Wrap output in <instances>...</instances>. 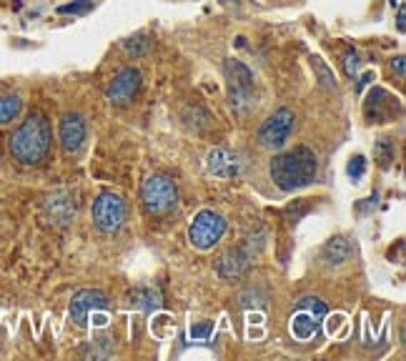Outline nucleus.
Returning <instances> with one entry per match:
<instances>
[{
  "instance_id": "f257e3e1",
  "label": "nucleus",
  "mask_w": 406,
  "mask_h": 361,
  "mask_svg": "<svg viewBox=\"0 0 406 361\" xmlns=\"http://www.w3.org/2000/svg\"><path fill=\"white\" fill-rule=\"evenodd\" d=\"M316 156L306 146H296L291 151H283L271 161V178L281 191L291 193L309 186L316 178Z\"/></svg>"
},
{
  "instance_id": "f03ea898",
  "label": "nucleus",
  "mask_w": 406,
  "mask_h": 361,
  "mask_svg": "<svg viewBox=\"0 0 406 361\" xmlns=\"http://www.w3.org/2000/svg\"><path fill=\"white\" fill-rule=\"evenodd\" d=\"M50 148V123L43 113H31L10 136V156L23 166H36Z\"/></svg>"
},
{
  "instance_id": "7ed1b4c3",
  "label": "nucleus",
  "mask_w": 406,
  "mask_h": 361,
  "mask_svg": "<svg viewBox=\"0 0 406 361\" xmlns=\"http://www.w3.org/2000/svg\"><path fill=\"white\" fill-rule=\"evenodd\" d=\"M226 86H228V106L236 113H249L256 103L253 73L241 61H226Z\"/></svg>"
},
{
  "instance_id": "20e7f679",
  "label": "nucleus",
  "mask_w": 406,
  "mask_h": 361,
  "mask_svg": "<svg viewBox=\"0 0 406 361\" xmlns=\"http://www.w3.org/2000/svg\"><path fill=\"white\" fill-rule=\"evenodd\" d=\"M224 231H226L224 216L211 211V208H203V211L196 213L191 226H188V241L194 243L198 251H208L221 241Z\"/></svg>"
},
{
  "instance_id": "39448f33",
  "label": "nucleus",
  "mask_w": 406,
  "mask_h": 361,
  "mask_svg": "<svg viewBox=\"0 0 406 361\" xmlns=\"http://www.w3.org/2000/svg\"><path fill=\"white\" fill-rule=\"evenodd\" d=\"M141 201H143L146 213H166L171 211L178 201L175 183L166 176H150L141 186Z\"/></svg>"
},
{
  "instance_id": "423d86ee",
  "label": "nucleus",
  "mask_w": 406,
  "mask_h": 361,
  "mask_svg": "<svg viewBox=\"0 0 406 361\" xmlns=\"http://www.w3.org/2000/svg\"><path fill=\"white\" fill-rule=\"evenodd\" d=\"M294 125H296V116L291 108H279L269 116V118L263 121V125L258 128V144L263 148H271V151H279L283 144L288 141V136L294 133Z\"/></svg>"
},
{
  "instance_id": "0eeeda50",
  "label": "nucleus",
  "mask_w": 406,
  "mask_h": 361,
  "mask_svg": "<svg viewBox=\"0 0 406 361\" xmlns=\"http://www.w3.org/2000/svg\"><path fill=\"white\" fill-rule=\"evenodd\" d=\"M326 316V304L319 299H301L299 309L291 316V334L301 341L316 337L319 334V326Z\"/></svg>"
},
{
  "instance_id": "6e6552de",
  "label": "nucleus",
  "mask_w": 406,
  "mask_h": 361,
  "mask_svg": "<svg viewBox=\"0 0 406 361\" xmlns=\"http://www.w3.org/2000/svg\"><path fill=\"white\" fill-rule=\"evenodd\" d=\"M125 221V203L120 196L111 191H103L98 199L93 201V224L106 233L118 231Z\"/></svg>"
},
{
  "instance_id": "1a4fd4ad",
  "label": "nucleus",
  "mask_w": 406,
  "mask_h": 361,
  "mask_svg": "<svg viewBox=\"0 0 406 361\" xmlns=\"http://www.w3.org/2000/svg\"><path fill=\"white\" fill-rule=\"evenodd\" d=\"M106 304H108V299L103 291H95V289L78 291L68 306L70 321H73L75 326H88V316L100 312V309H106Z\"/></svg>"
},
{
  "instance_id": "9d476101",
  "label": "nucleus",
  "mask_w": 406,
  "mask_h": 361,
  "mask_svg": "<svg viewBox=\"0 0 406 361\" xmlns=\"http://www.w3.org/2000/svg\"><path fill=\"white\" fill-rule=\"evenodd\" d=\"M138 91H141V70L123 68L108 86V100L116 103V106H125V103H131L136 98Z\"/></svg>"
},
{
  "instance_id": "9b49d317",
  "label": "nucleus",
  "mask_w": 406,
  "mask_h": 361,
  "mask_svg": "<svg viewBox=\"0 0 406 361\" xmlns=\"http://www.w3.org/2000/svg\"><path fill=\"white\" fill-rule=\"evenodd\" d=\"M396 108H399V103H396L394 95L387 93L384 88H374L369 98H366L364 111H366V118H371L374 123H389V121L394 118Z\"/></svg>"
},
{
  "instance_id": "f8f14e48",
  "label": "nucleus",
  "mask_w": 406,
  "mask_h": 361,
  "mask_svg": "<svg viewBox=\"0 0 406 361\" xmlns=\"http://www.w3.org/2000/svg\"><path fill=\"white\" fill-rule=\"evenodd\" d=\"M206 169L211 171L213 176H221V178H233V176L241 174L244 169V161L238 153L226 148H213L206 158Z\"/></svg>"
},
{
  "instance_id": "ddd939ff",
  "label": "nucleus",
  "mask_w": 406,
  "mask_h": 361,
  "mask_svg": "<svg viewBox=\"0 0 406 361\" xmlns=\"http://www.w3.org/2000/svg\"><path fill=\"white\" fill-rule=\"evenodd\" d=\"M58 133H61L63 151L73 153V151L81 148L83 141H86V121H83V116H78V113H65L61 118Z\"/></svg>"
},
{
  "instance_id": "4468645a",
  "label": "nucleus",
  "mask_w": 406,
  "mask_h": 361,
  "mask_svg": "<svg viewBox=\"0 0 406 361\" xmlns=\"http://www.w3.org/2000/svg\"><path fill=\"white\" fill-rule=\"evenodd\" d=\"M251 261V251L249 249H231L228 254L221 256L219 261V274L224 276V279H233V276H238L241 271H244L246 266H249Z\"/></svg>"
},
{
  "instance_id": "2eb2a0df",
  "label": "nucleus",
  "mask_w": 406,
  "mask_h": 361,
  "mask_svg": "<svg viewBox=\"0 0 406 361\" xmlns=\"http://www.w3.org/2000/svg\"><path fill=\"white\" fill-rule=\"evenodd\" d=\"M349 256H351V243L344 236H336L331 241H326L324 251H321V259L329 266H341L344 261H349Z\"/></svg>"
},
{
  "instance_id": "dca6fc26",
  "label": "nucleus",
  "mask_w": 406,
  "mask_h": 361,
  "mask_svg": "<svg viewBox=\"0 0 406 361\" xmlns=\"http://www.w3.org/2000/svg\"><path fill=\"white\" fill-rule=\"evenodd\" d=\"M131 306H136V309L146 314L156 312V309H161V293L156 289H138L131 296Z\"/></svg>"
},
{
  "instance_id": "f3484780",
  "label": "nucleus",
  "mask_w": 406,
  "mask_h": 361,
  "mask_svg": "<svg viewBox=\"0 0 406 361\" xmlns=\"http://www.w3.org/2000/svg\"><path fill=\"white\" fill-rule=\"evenodd\" d=\"M20 108H23V100L15 93H3L0 95V125L10 123L13 118H18Z\"/></svg>"
},
{
  "instance_id": "a211bd4d",
  "label": "nucleus",
  "mask_w": 406,
  "mask_h": 361,
  "mask_svg": "<svg viewBox=\"0 0 406 361\" xmlns=\"http://www.w3.org/2000/svg\"><path fill=\"white\" fill-rule=\"evenodd\" d=\"M394 156H396L394 141L382 138V141L374 146V158L379 161V166H382V169H389V166H391V161H394Z\"/></svg>"
},
{
  "instance_id": "6ab92c4d",
  "label": "nucleus",
  "mask_w": 406,
  "mask_h": 361,
  "mask_svg": "<svg viewBox=\"0 0 406 361\" xmlns=\"http://www.w3.org/2000/svg\"><path fill=\"white\" fill-rule=\"evenodd\" d=\"M123 48H125V53H128V56H143L146 50L150 48V38L146 36V33H141V36H133V38H128V40H125Z\"/></svg>"
},
{
  "instance_id": "aec40b11",
  "label": "nucleus",
  "mask_w": 406,
  "mask_h": 361,
  "mask_svg": "<svg viewBox=\"0 0 406 361\" xmlns=\"http://www.w3.org/2000/svg\"><path fill=\"white\" fill-rule=\"evenodd\" d=\"M311 66L316 68V73H319L321 83H324L326 88H336V81H334V73L324 66V61L321 58H311Z\"/></svg>"
},
{
  "instance_id": "412c9836",
  "label": "nucleus",
  "mask_w": 406,
  "mask_h": 361,
  "mask_svg": "<svg viewBox=\"0 0 406 361\" xmlns=\"http://www.w3.org/2000/svg\"><path fill=\"white\" fill-rule=\"evenodd\" d=\"M364 171H366V158H364V156H354V158H351L346 174H349L354 180H359L364 176Z\"/></svg>"
},
{
  "instance_id": "4be33fe9",
  "label": "nucleus",
  "mask_w": 406,
  "mask_h": 361,
  "mask_svg": "<svg viewBox=\"0 0 406 361\" xmlns=\"http://www.w3.org/2000/svg\"><path fill=\"white\" fill-rule=\"evenodd\" d=\"M91 3H93V0H75V3H70V6H61L58 8V13H63V15H68V13L78 15V13L91 10Z\"/></svg>"
},
{
  "instance_id": "5701e85b",
  "label": "nucleus",
  "mask_w": 406,
  "mask_h": 361,
  "mask_svg": "<svg viewBox=\"0 0 406 361\" xmlns=\"http://www.w3.org/2000/svg\"><path fill=\"white\" fill-rule=\"evenodd\" d=\"M344 70H346V75H357V70H359V53L354 48H349L344 53Z\"/></svg>"
},
{
  "instance_id": "b1692460",
  "label": "nucleus",
  "mask_w": 406,
  "mask_h": 361,
  "mask_svg": "<svg viewBox=\"0 0 406 361\" xmlns=\"http://www.w3.org/2000/svg\"><path fill=\"white\" fill-rule=\"evenodd\" d=\"M211 334V324H198V326H191V337L194 339H206Z\"/></svg>"
},
{
  "instance_id": "393cba45",
  "label": "nucleus",
  "mask_w": 406,
  "mask_h": 361,
  "mask_svg": "<svg viewBox=\"0 0 406 361\" xmlns=\"http://www.w3.org/2000/svg\"><path fill=\"white\" fill-rule=\"evenodd\" d=\"M394 68H396V73L399 75H404V56L394 58Z\"/></svg>"
},
{
  "instance_id": "a878e982",
  "label": "nucleus",
  "mask_w": 406,
  "mask_h": 361,
  "mask_svg": "<svg viewBox=\"0 0 406 361\" xmlns=\"http://www.w3.org/2000/svg\"><path fill=\"white\" fill-rule=\"evenodd\" d=\"M396 25H399V31L404 33V8H399V15H396Z\"/></svg>"
},
{
  "instance_id": "bb28decb",
  "label": "nucleus",
  "mask_w": 406,
  "mask_h": 361,
  "mask_svg": "<svg viewBox=\"0 0 406 361\" xmlns=\"http://www.w3.org/2000/svg\"><path fill=\"white\" fill-rule=\"evenodd\" d=\"M399 3H401V0H391V6H399Z\"/></svg>"
}]
</instances>
